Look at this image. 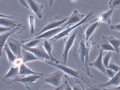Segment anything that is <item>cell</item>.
I'll use <instances>...</instances> for the list:
<instances>
[{
  "label": "cell",
  "mask_w": 120,
  "mask_h": 90,
  "mask_svg": "<svg viewBox=\"0 0 120 90\" xmlns=\"http://www.w3.org/2000/svg\"><path fill=\"white\" fill-rule=\"evenodd\" d=\"M107 39L110 44L114 48L117 53L120 52V40L117 39L113 36L107 37Z\"/></svg>",
  "instance_id": "27"
},
{
  "label": "cell",
  "mask_w": 120,
  "mask_h": 90,
  "mask_svg": "<svg viewBox=\"0 0 120 90\" xmlns=\"http://www.w3.org/2000/svg\"><path fill=\"white\" fill-rule=\"evenodd\" d=\"M110 29V30H115L118 31L120 32V24L111 26Z\"/></svg>",
  "instance_id": "34"
},
{
  "label": "cell",
  "mask_w": 120,
  "mask_h": 90,
  "mask_svg": "<svg viewBox=\"0 0 120 90\" xmlns=\"http://www.w3.org/2000/svg\"><path fill=\"white\" fill-rule=\"evenodd\" d=\"M113 11V10L110 9L105 13H102L95 16H92L90 19L87 23L84 26L82 29L86 27L89 26L91 24L97 22H103L108 24H110L111 22V17Z\"/></svg>",
  "instance_id": "5"
},
{
  "label": "cell",
  "mask_w": 120,
  "mask_h": 90,
  "mask_svg": "<svg viewBox=\"0 0 120 90\" xmlns=\"http://www.w3.org/2000/svg\"><path fill=\"white\" fill-rule=\"evenodd\" d=\"M110 9H120V0H112L109 3Z\"/></svg>",
  "instance_id": "28"
},
{
  "label": "cell",
  "mask_w": 120,
  "mask_h": 90,
  "mask_svg": "<svg viewBox=\"0 0 120 90\" xmlns=\"http://www.w3.org/2000/svg\"><path fill=\"white\" fill-rule=\"evenodd\" d=\"M110 90H120V86L116 87H114V88H109Z\"/></svg>",
  "instance_id": "38"
},
{
  "label": "cell",
  "mask_w": 120,
  "mask_h": 90,
  "mask_svg": "<svg viewBox=\"0 0 120 90\" xmlns=\"http://www.w3.org/2000/svg\"><path fill=\"white\" fill-rule=\"evenodd\" d=\"M44 61L48 63L50 65L56 67V68L59 69V70H61L64 73L67 74V75H69L74 78H78L82 80L84 82H87L88 80V79L85 77L84 75V74H83V72H82V71H75L72 69L68 68L66 65L62 64L61 63L57 64L52 62L51 61L48 60H44Z\"/></svg>",
  "instance_id": "4"
},
{
  "label": "cell",
  "mask_w": 120,
  "mask_h": 90,
  "mask_svg": "<svg viewBox=\"0 0 120 90\" xmlns=\"http://www.w3.org/2000/svg\"><path fill=\"white\" fill-rule=\"evenodd\" d=\"M65 85V83H64V84L63 85H62V86H60V87H57V88H56L55 90H61V89L63 88V87Z\"/></svg>",
  "instance_id": "39"
},
{
  "label": "cell",
  "mask_w": 120,
  "mask_h": 90,
  "mask_svg": "<svg viewBox=\"0 0 120 90\" xmlns=\"http://www.w3.org/2000/svg\"><path fill=\"white\" fill-rule=\"evenodd\" d=\"M69 18V17H64L58 16L53 19H50L36 30L35 36L38 37L48 31L59 27L67 22Z\"/></svg>",
  "instance_id": "3"
},
{
  "label": "cell",
  "mask_w": 120,
  "mask_h": 90,
  "mask_svg": "<svg viewBox=\"0 0 120 90\" xmlns=\"http://www.w3.org/2000/svg\"><path fill=\"white\" fill-rule=\"evenodd\" d=\"M26 1L30 7L31 11H33L39 19H42L43 14L42 9L43 5L39 4L35 1L33 0H27Z\"/></svg>",
  "instance_id": "16"
},
{
  "label": "cell",
  "mask_w": 120,
  "mask_h": 90,
  "mask_svg": "<svg viewBox=\"0 0 120 90\" xmlns=\"http://www.w3.org/2000/svg\"><path fill=\"white\" fill-rule=\"evenodd\" d=\"M45 40V39H33L26 42L24 45H23L22 46L24 47H29V48L37 47L43 44V41Z\"/></svg>",
  "instance_id": "26"
},
{
  "label": "cell",
  "mask_w": 120,
  "mask_h": 90,
  "mask_svg": "<svg viewBox=\"0 0 120 90\" xmlns=\"http://www.w3.org/2000/svg\"><path fill=\"white\" fill-rule=\"evenodd\" d=\"M39 73L34 72L31 71L26 66L23 62L20 65L19 76L20 77H23L34 74H38Z\"/></svg>",
  "instance_id": "23"
},
{
  "label": "cell",
  "mask_w": 120,
  "mask_h": 90,
  "mask_svg": "<svg viewBox=\"0 0 120 90\" xmlns=\"http://www.w3.org/2000/svg\"><path fill=\"white\" fill-rule=\"evenodd\" d=\"M99 56L95 61L92 63H90V66L100 71L104 75L107 76L106 68L104 67L102 61L103 51H99Z\"/></svg>",
  "instance_id": "17"
},
{
  "label": "cell",
  "mask_w": 120,
  "mask_h": 90,
  "mask_svg": "<svg viewBox=\"0 0 120 90\" xmlns=\"http://www.w3.org/2000/svg\"><path fill=\"white\" fill-rule=\"evenodd\" d=\"M97 47L99 51H110L116 52V50L113 47L107 39V37H103L102 39L99 43Z\"/></svg>",
  "instance_id": "18"
},
{
  "label": "cell",
  "mask_w": 120,
  "mask_h": 90,
  "mask_svg": "<svg viewBox=\"0 0 120 90\" xmlns=\"http://www.w3.org/2000/svg\"><path fill=\"white\" fill-rule=\"evenodd\" d=\"M30 32L31 34L32 35L34 34L35 32V30L34 25V16L30 15Z\"/></svg>",
  "instance_id": "30"
},
{
  "label": "cell",
  "mask_w": 120,
  "mask_h": 90,
  "mask_svg": "<svg viewBox=\"0 0 120 90\" xmlns=\"http://www.w3.org/2000/svg\"><path fill=\"white\" fill-rule=\"evenodd\" d=\"M19 22L16 21L9 19L7 18L0 17V26L13 29L19 26Z\"/></svg>",
  "instance_id": "20"
},
{
  "label": "cell",
  "mask_w": 120,
  "mask_h": 90,
  "mask_svg": "<svg viewBox=\"0 0 120 90\" xmlns=\"http://www.w3.org/2000/svg\"><path fill=\"white\" fill-rule=\"evenodd\" d=\"M101 22H97L90 25L86 29V32H84L86 41H88L90 38L93 34V33L98 26L101 24Z\"/></svg>",
  "instance_id": "24"
},
{
  "label": "cell",
  "mask_w": 120,
  "mask_h": 90,
  "mask_svg": "<svg viewBox=\"0 0 120 90\" xmlns=\"http://www.w3.org/2000/svg\"><path fill=\"white\" fill-rule=\"evenodd\" d=\"M0 17H3V18H7V19H9V18H11V19H12V18H13L15 17H12V16H7L4 15H2L1 14L0 15Z\"/></svg>",
  "instance_id": "37"
},
{
  "label": "cell",
  "mask_w": 120,
  "mask_h": 90,
  "mask_svg": "<svg viewBox=\"0 0 120 90\" xmlns=\"http://www.w3.org/2000/svg\"><path fill=\"white\" fill-rule=\"evenodd\" d=\"M79 28L73 32L72 34L68 39L65 42V45L62 53V58L61 59V64L64 65H66L68 53L69 50L73 45L75 39L76 37L79 30Z\"/></svg>",
  "instance_id": "11"
},
{
  "label": "cell",
  "mask_w": 120,
  "mask_h": 90,
  "mask_svg": "<svg viewBox=\"0 0 120 90\" xmlns=\"http://www.w3.org/2000/svg\"><path fill=\"white\" fill-rule=\"evenodd\" d=\"M108 68L114 71L116 73H117L120 70V67L117 66V65L114 64L113 62L111 61H109Z\"/></svg>",
  "instance_id": "31"
},
{
  "label": "cell",
  "mask_w": 120,
  "mask_h": 90,
  "mask_svg": "<svg viewBox=\"0 0 120 90\" xmlns=\"http://www.w3.org/2000/svg\"><path fill=\"white\" fill-rule=\"evenodd\" d=\"M112 57V52H110L107 54L102 57V61H103V65L106 69L108 68L110 60Z\"/></svg>",
  "instance_id": "29"
},
{
  "label": "cell",
  "mask_w": 120,
  "mask_h": 90,
  "mask_svg": "<svg viewBox=\"0 0 120 90\" xmlns=\"http://www.w3.org/2000/svg\"><path fill=\"white\" fill-rule=\"evenodd\" d=\"M65 85L64 87V90H73L71 86L69 84L68 82L67 81H65Z\"/></svg>",
  "instance_id": "35"
},
{
  "label": "cell",
  "mask_w": 120,
  "mask_h": 90,
  "mask_svg": "<svg viewBox=\"0 0 120 90\" xmlns=\"http://www.w3.org/2000/svg\"><path fill=\"white\" fill-rule=\"evenodd\" d=\"M19 1L21 4L23 5L24 7H26L27 8L29 9L30 11H31V9L30 8V7H29L28 4L26 2V0H19Z\"/></svg>",
  "instance_id": "36"
},
{
  "label": "cell",
  "mask_w": 120,
  "mask_h": 90,
  "mask_svg": "<svg viewBox=\"0 0 120 90\" xmlns=\"http://www.w3.org/2000/svg\"><path fill=\"white\" fill-rule=\"evenodd\" d=\"M64 72L60 70L49 75H44L43 77L37 80L34 86V90H38L44 83H49L56 87H59Z\"/></svg>",
  "instance_id": "2"
},
{
  "label": "cell",
  "mask_w": 120,
  "mask_h": 90,
  "mask_svg": "<svg viewBox=\"0 0 120 90\" xmlns=\"http://www.w3.org/2000/svg\"><path fill=\"white\" fill-rule=\"evenodd\" d=\"M22 24L20 23L19 26L16 27L12 29L11 30L6 33H2V34H0V57H2V49L4 47L5 45V42L6 40L8 38V37L12 34H14L15 32H17L19 30H23V29H21V28H22Z\"/></svg>",
  "instance_id": "14"
},
{
  "label": "cell",
  "mask_w": 120,
  "mask_h": 90,
  "mask_svg": "<svg viewBox=\"0 0 120 90\" xmlns=\"http://www.w3.org/2000/svg\"><path fill=\"white\" fill-rule=\"evenodd\" d=\"M65 76L73 90H83L82 84L75 78L67 75H65Z\"/></svg>",
  "instance_id": "21"
},
{
  "label": "cell",
  "mask_w": 120,
  "mask_h": 90,
  "mask_svg": "<svg viewBox=\"0 0 120 90\" xmlns=\"http://www.w3.org/2000/svg\"><path fill=\"white\" fill-rule=\"evenodd\" d=\"M7 42L9 48L17 59H22V50L23 44L22 41H17L9 38L7 39Z\"/></svg>",
  "instance_id": "10"
},
{
  "label": "cell",
  "mask_w": 120,
  "mask_h": 90,
  "mask_svg": "<svg viewBox=\"0 0 120 90\" xmlns=\"http://www.w3.org/2000/svg\"><path fill=\"white\" fill-rule=\"evenodd\" d=\"M120 84V70L113 78L107 82L100 84L95 86L96 87H102L103 88H109L113 87L116 86Z\"/></svg>",
  "instance_id": "15"
},
{
  "label": "cell",
  "mask_w": 120,
  "mask_h": 90,
  "mask_svg": "<svg viewBox=\"0 0 120 90\" xmlns=\"http://www.w3.org/2000/svg\"><path fill=\"white\" fill-rule=\"evenodd\" d=\"M66 30V28L64 26H60L59 27L52 29V30H49L46 32H45L40 36L37 37L36 38H34L28 39L26 41H22L23 43H24L27 42L28 41L33 39H49L52 38L54 36L60 34V32H62L63 31Z\"/></svg>",
  "instance_id": "12"
},
{
  "label": "cell",
  "mask_w": 120,
  "mask_h": 90,
  "mask_svg": "<svg viewBox=\"0 0 120 90\" xmlns=\"http://www.w3.org/2000/svg\"><path fill=\"white\" fill-rule=\"evenodd\" d=\"M20 65L14 64L11 67L10 70L3 78L2 80L5 83L11 84L14 81L20 77L19 69Z\"/></svg>",
  "instance_id": "9"
},
{
  "label": "cell",
  "mask_w": 120,
  "mask_h": 90,
  "mask_svg": "<svg viewBox=\"0 0 120 90\" xmlns=\"http://www.w3.org/2000/svg\"><path fill=\"white\" fill-rule=\"evenodd\" d=\"M4 48L7 54L9 65L11 67L14 64L16 60H17V57L12 52L8 44H5Z\"/></svg>",
  "instance_id": "25"
},
{
  "label": "cell",
  "mask_w": 120,
  "mask_h": 90,
  "mask_svg": "<svg viewBox=\"0 0 120 90\" xmlns=\"http://www.w3.org/2000/svg\"><path fill=\"white\" fill-rule=\"evenodd\" d=\"M84 17V15L79 14L77 10H75L72 15L69 16L68 20L62 24V26L66 29L70 28L72 26H75L81 22L83 19Z\"/></svg>",
  "instance_id": "13"
},
{
  "label": "cell",
  "mask_w": 120,
  "mask_h": 90,
  "mask_svg": "<svg viewBox=\"0 0 120 90\" xmlns=\"http://www.w3.org/2000/svg\"><path fill=\"white\" fill-rule=\"evenodd\" d=\"M92 14H93L92 12H91L81 22L77 24L75 26L71 27L70 28L64 30L62 32H60V34L56 35V36H54L52 38L49 40L52 41V42H53L57 41L58 39H60L68 36L69 33H70L72 30L75 29V28H76L78 26H80L83 24L86 23L90 20L91 18L93 16Z\"/></svg>",
  "instance_id": "6"
},
{
  "label": "cell",
  "mask_w": 120,
  "mask_h": 90,
  "mask_svg": "<svg viewBox=\"0 0 120 90\" xmlns=\"http://www.w3.org/2000/svg\"><path fill=\"white\" fill-rule=\"evenodd\" d=\"M12 28H7V27H4L0 26V34L4 33V32H7L9 31L12 30Z\"/></svg>",
  "instance_id": "33"
},
{
  "label": "cell",
  "mask_w": 120,
  "mask_h": 90,
  "mask_svg": "<svg viewBox=\"0 0 120 90\" xmlns=\"http://www.w3.org/2000/svg\"><path fill=\"white\" fill-rule=\"evenodd\" d=\"M79 27L75 39L74 57L80 71L84 75L93 77L94 76L90 72L89 53L92 46L97 43L93 40L94 34L86 41L83 29L80 26Z\"/></svg>",
  "instance_id": "1"
},
{
  "label": "cell",
  "mask_w": 120,
  "mask_h": 90,
  "mask_svg": "<svg viewBox=\"0 0 120 90\" xmlns=\"http://www.w3.org/2000/svg\"><path fill=\"white\" fill-rule=\"evenodd\" d=\"M106 71L107 76H109V78H111V79L113 78L116 73L114 71H112L110 69H106Z\"/></svg>",
  "instance_id": "32"
},
{
  "label": "cell",
  "mask_w": 120,
  "mask_h": 90,
  "mask_svg": "<svg viewBox=\"0 0 120 90\" xmlns=\"http://www.w3.org/2000/svg\"><path fill=\"white\" fill-rule=\"evenodd\" d=\"M22 48L32 53L35 56L40 58L42 61H44V60L51 61V58L43 47V44L38 47L34 48L24 47L22 45Z\"/></svg>",
  "instance_id": "8"
},
{
  "label": "cell",
  "mask_w": 120,
  "mask_h": 90,
  "mask_svg": "<svg viewBox=\"0 0 120 90\" xmlns=\"http://www.w3.org/2000/svg\"><path fill=\"white\" fill-rule=\"evenodd\" d=\"M82 87L83 90H84V88H83V86H82Z\"/></svg>",
  "instance_id": "41"
},
{
  "label": "cell",
  "mask_w": 120,
  "mask_h": 90,
  "mask_svg": "<svg viewBox=\"0 0 120 90\" xmlns=\"http://www.w3.org/2000/svg\"><path fill=\"white\" fill-rule=\"evenodd\" d=\"M43 73L30 75L23 77H19L15 80L14 82H19L22 83L26 86V88L31 90L35 83L37 80L43 77Z\"/></svg>",
  "instance_id": "7"
},
{
  "label": "cell",
  "mask_w": 120,
  "mask_h": 90,
  "mask_svg": "<svg viewBox=\"0 0 120 90\" xmlns=\"http://www.w3.org/2000/svg\"><path fill=\"white\" fill-rule=\"evenodd\" d=\"M22 60L23 63L37 60H41L40 58H38L37 57L35 56L34 54L31 52H30L26 50L22 47Z\"/></svg>",
  "instance_id": "22"
},
{
  "label": "cell",
  "mask_w": 120,
  "mask_h": 90,
  "mask_svg": "<svg viewBox=\"0 0 120 90\" xmlns=\"http://www.w3.org/2000/svg\"><path fill=\"white\" fill-rule=\"evenodd\" d=\"M43 45L47 53L51 58V61L57 64L61 63L60 61L57 60L54 57L52 54V42L47 39H45L43 41Z\"/></svg>",
  "instance_id": "19"
},
{
  "label": "cell",
  "mask_w": 120,
  "mask_h": 90,
  "mask_svg": "<svg viewBox=\"0 0 120 90\" xmlns=\"http://www.w3.org/2000/svg\"><path fill=\"white\" fill-rule=\"evenodd\" d=\"M98 90H110L109 88H103L102 89H98Z\"/></svg>",
  "instance_id": "40"
}]
</instances>
